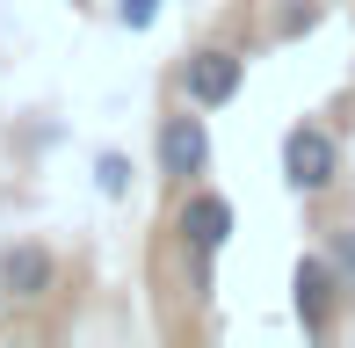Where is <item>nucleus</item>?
Segmentation results:
<instances>
[{
	"label": "nucleus",
	"instance_id": "nucleus-1",
	"mask_svg": "<svg viewBox=\"0 0 355 348\" xmlns=\"http://www.w3.org/2000/svg\"><path fill=\"white\" fill-rule=\"evenodd\" d=\"M341 174H348L341 138H334L319 116H304V123H290V131H283V182H290V196L319 203V196L341 189Z\"/></svg>",
	"mask_w": 355,
	"mask_h": 348
},
{
	"label": "nucleus",
	"instance_id": "nucleus-2",
	"mask_svg": "<svg viewBox=\"0 0 355 348\" xmlns=\"http://www.w3.org/2000/svg\"><path fill=\"white\" fill-rule=\"evenodd\" d=\"M153 167L167 174L174 189H189V182H203V174H211V123H203L196 102L167 109V116L153 123Z\"/></svg>",
	"mask_w": 355,
	"mask_h": 348
},
{
	"label": "nucleus",
	"instance_id": "nucleus-3",
	"mask_svg": "<svg viewBox=\"0 0 355 348\" xmlns=\"http://www.w3.org/2000/svg\"><path fill=\"white\" fill-rule=\"evenodd\" d=\"M174 80H182V102H196L203 116H211V109H232L239 87H247V51H232V44H196Z\"/></svg>",
	"mask_w": 355,
	"mask_h": 348
},
{
	"label": "nucleus",
	"instance_id": "nucleus-4",
	"mask_svg": "<svg viewBox=\"0 0 355 348\" xmlns=\"http://www.w3.org/2000/svg\"><path fill=\"white\" fill-rule=\"evenodd\" d=\"M341 297H348V283L334 276L327 254H297V268H290V305H297L304 341H334V327H341Z\"/></svg>",
	"mask_w": 355,
	"mask_h": 348
},
{
	"label": "nucleus",
	"instance_id": "nucleus-5",
	"mask_svg": "<svg viewBox=\"0 0 355 348\" xmlns=\"http://www.w3.org/2000/svg\"><path fill=\"white\" fill-rule=\"evenodd\" d=\"M232 225H239L232 196H225V189H203V182H189L182 211H174V240H182V254H203V261H218L225 247H232Z\"/></svg>",
	"mask_w": 355,
	"mask_h": 348
},
{
	"label": "nucleus",
	"instance_id": "nucleus-6",
	"mask_svg": "<svg viewBox=\"0 0 355 348\" xmlns=\"http://www.w3.org/2000/svg\"><path fill=\"white\" fill-rule=\"evenodd\" d=\"M0 290H8V305H44L58 290V254L44 240H8L0 247Z\"/></svg>",
	"mask_w": 355,
	"mask_h": 348
},
{
	"label": "nucleus",
	"instance_id": "nucleus-7",
	"mask_svg": "<svg viewBox=\"0 0 355 348\" xmlns=\"http://www.w3.org/2000/svg\"><path fill=\"white\" fill-rule=\"evenodd\" d=\"M94 189H102L109 203L131 196V153H94Z\"/></svg>",
	"mask_w": 355,
	"mask_h": 348
},
{
	"label": "nucleus",
	"instance_id": "nucleus-8",
	"mask_svg": "<svg viewBox=\"0 0 355 348\" xmlns=\"http://www.w3.org/2000/svg\"><path fill=\"white\" fill-rule=\"evenodd\" d=\"M319 254H327V261H334V276L355 290V218H348V225H327V247H319Z\"/></svg>",
	"mask_w": 355,
	"mask_h": 348
},
{
	"label": "nucleus",
	"instance_id": "nucleus-9",
	"mask_svg": "<svg viewBox=\"0 0 355 348\" xmlns=\"http://www.w3.org/2000/svg\"><path fill=\"white\" fill-rule=\"evenodd\" d=\"M304 29H319V0H283V15H276L268 37H276V44H297Z\"/></svg>",
	"mask_w": 355,
	"mask_h": 348
},
{
	"label": "nucleus",
	"instance_id": "nucleus-10",
	"mask_svg": "<svg viewBox=\"0 0 355 348\" xmlns=\"http://www.w3.org/2000/svg\"><path fill=\"white\" fill-rule=\"evenodd\" d=\"M116 22L131 29V37H145V29L159 22V0H116Z\"/></svg>",
	"mask_w": 355,
	"mask_h": 348
},
{
	"label": "nucleus",
	"instance_id": "nucleus-11",
	"mask_svg": "<svg viewBox=\"0 0 355 348\" xmlns=\"http://www.w3.org/2000/svg\"><path fill=\"white\" fill-rule=\"evenodd\" d=\"M0 312H8V290H0Z\"/></svg>",
	"mask_w": 355,
	"mask_h": 348
},
{
	"label": "nucleus",
	"instance_id": "nucleus-12",
	"mask_svg": "<svg viewBox=\"0 0 355 348\" xmlns=\"http://www.w3.org/2000/svg\"><path fill=\"white\" fill-rule=\"evenodd\" d=\"M276 8H283V0H276Z\"/></svg>",
	"mask_w": 355,
	"mask_h": 348
}]
</instances>
